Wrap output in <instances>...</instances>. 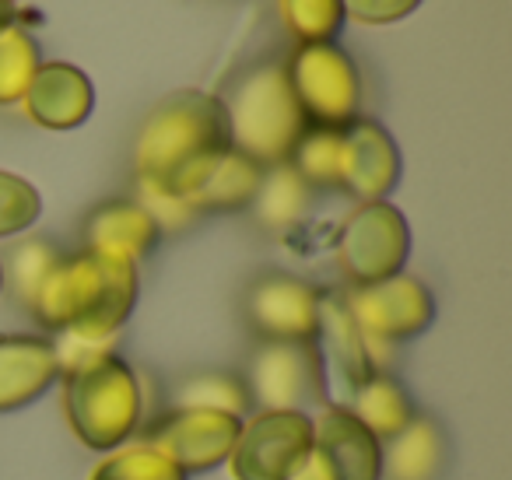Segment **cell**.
<instances>
[{
	"label": "cell",
	"mask_w": 512,
	"mask_h": 480,
	"mask_svg": "<svg viewBox=\"0 0 512 480\" xmlns=\"http://www.w3.org/2000/svg\"><path fill=\"white\" fill-rule=\"evenodd\" d=\"M25 113L46 130H74L92 116L95 88L88 74L64 60L39 64L32 85L25 88Z\"/></svg>",
	"instance_id": "9a60e30c"
},
{
	"label": "cell",
	"mask_w": 512,
	"mask_h": 480,
	"mask_svg": "<svg viewBox=\"0 0 512 480\" xmlns=\"http://www.w3.org/2000/svg\"><path fill=\"white\" fill-rule=\"evenodd\" d=\"M313 452V417L299 410H256L228 456L235 480H288Z\"/></svg>",
	"instance_id": "9c48e42d"
},
{
	"label": "cell",
	"mask_w": 512,
	"mask_h": 480,
	"mask_svg": "<svg viewBox=\"0 0 512 480\" xmlns=\"http://www.w3.org/2000/svg\"><path fill=\"white\" fill-rule=\"evenodd\" d=\"M278 15L299 46L334 43L337 32L344 29L341 0H278Z\"/></svg>",
	"instance_id": "cb8c5ba5"
},
{
	"label": "cell",
	"mask_w": 512,
	"mask_h": 480,
	"mask_svg": "<svg viewBox=\"0 0 512 480\" xmlns=\"http://www.w3.org/2000/svg\"><path fill=\"white\" fill-rule=\"evenodd\" d=\"M449 466V438L428 414H414L383 442V480H442Z\"/></svg>",
	"instance_id": "ac0fdd59"
},
{
	"label": "cell",
	"mask_w": 512,
	"mask_h": 480,
	"mask_svg": "<svg viewBox=\"0 0 512 480\" xmlns=\"http://www.w3.org/2000/svg\"><path fill=\"white\" fill-rule=\"evenodd\" d=\"M137 288L141 277L134 260L81 249L53 263L25 309L60 337L109 344L134 312Z\"/></svg>",
	"instance_id": "6da1fadb"
},
{
	"label": "cell",
	"mask_w": 512,
	"mask_h": 480,
	"mask_svg": "<svg viewBox=\"0 0 512 480\" xmlns=\"http://www.w3.org/2000/svg\"><path fill=\"white\" fill-rule=\"evenodd\" d=\"M288 480H334V473H330V466L323 463V456H320V452L313 449L306 459H302V463H299V470H295Z\"/></svg>",
	"instance_id": "f546056e"
},
{
	"label": "cell",
	"mask_w": 512,
	"mask_h": 480,
	"mask_svg": "<svg viewBox=\"0 0 512 480\" xmlns=\"http://www.w3.org/2000/svg\"><path fill=\"white\" fill-rule=\"evenodd\" d=\"M344 305L355 316L358 330L365 333L369 354L386 344H404L432 326L435 298L425 281L411 274H393L386 281L365 284V288L341 291ZM376 365V361H372ZM379 372V368H376Z\"/></svg>",
	"instance_id": "ba28073f"
},
{
	"label": "cell",
	"mask_w": 512,
	"mask_h": 480,
	"mask_svg": "<svg viewBox=\"0 0 512 480\" xmlns=\"http://www.w3.org/2000/svg\"><path fill=\"white\" fill-rule=\"evenodd\" d=\"M320 295L295 274H260L242 295V319L256 340H299L316 344L320 337Z\"/></svg>",
	"instance_id": "30bf717a"
},
{
	"label": "cell",
	"mask_w": 512,
	"mask_h": 480,
	"mask_svg": "<svg viewBox=\"0 0 512 480\" xmlns=\"http://www.w3.org/2000/svg\"><path fill=\"white\" fill-rule=\"evenodd\" d=\"M225 116L228 148L246 155L260 169H274L292 158L295 144L309 130L288 85L285 64L267 60L239 71L221 95H214Z\"/></svg>",
	"instance_id": "7a4b0ae2"
},
{
	"label": "cell",
	"mask_w": 512,
	"mask_h": 480,
	"mask_svg": "<svg viewBox=\"0 0 512 480\" xmlns=\"http://www.w3.org/2000/svg\"><path fill=\"white\" fill-rule=\"evenodd\" d=\"M60 249L53 246L50 239H25L18 242L15 249H11L8 256V284L11 291H15V298L22 305L32 302V295H36V288L43 284V277L50 274V267L60 260Z\"/></svg>",
	"instance_id": "4316f807"
},
{
	"label": "cell",
	"mask_w": 512,
	"mask_h": 480,
	"mask_svg": "<svg viewBox=\"0 0 512 480\" xmlns=\"http://www.w3.org/2000/svg\"><path fill=\"white\" fill-rule=\"evenodd\" d=\"M285 74L309 127L344 130L348 123L358 120L362 78H358L355 60L341 46H295V53L285 64Z\"/></svg>",
	"instance_id": "8992f818"
},
{
	"label": "cell",
	"mask_w": 512,
	"mask_h": 480,
	"mask_svg": "<svg viewBox=\"0 0 512 480\" xmlns=\"http://www.w3.org/2000/svg\"><path fill=\"white\" fill-rule=\"evenodd\" d=\"M169 410H221V414L246 417L253 403L239 375L204 368V372H186L183 379L172 382Z\"/></svg>",
	"instance_id": "7402d4cb"
},
{
	"label": "cell",
	"mask_w": 512,
	"mask_h": 480,
	"mask_svg": "<svg viewBox=\"0 0 512 480\" xmlns=\"http://www.w3.org/2000/svg\"><path fill=\"white\" fill-rule=\"evenodd\" d=\"M264 169L249 162L246 155L225 148L218 155L197 162L190 172L176 179L165 190L179 197L193 214H221V211H246L256 197Z\"/></svg>",
	"instance_id": "7c38bea8"
},
{
	"label": "cell",
	"mask_w": 512,
	"mask_h": 480,
	"mask_svg": "<svg viewBox=\"0 0 512 480\" xmlns=\"http://www.w3.org/2000/svg\"><path fill=\"white\" fill-rule=\"evenodd\" d=\"M400 183V148L376 120H355L341 130V190L358 204L386 200Z\"/></svg>",
	"instance_id": "4fadbf2b"
},
{
	"label": "cell",
	"mask_w": 512,
	"mask_h": 480,
	"mask_svg": "<svg viewBox=\"0 0 512 480\" xmlns=\"http://www.w3.org/2000/svg\"><path fill=\"white\" fill-rule=\"evenodd\" d=\"M407 253H411V228L404 214L386 200L358 204L337 235V267L351 288L404 274Z\"/></svg>",
	"instance_id": "52a82bcc"
},
{
	"label": "cell",
	"mask_w": 512,
	"mask_h": 480,
	"mask_svg": "<svg viewBox=\"0 0 512 480\" xmlns=\"http://www.w3.org/2000/svg\"><path fill=\"white\" fill-rule=\"evenodd\" d=\"M344 18L362 25H393L400 18L414 15L421 0H341Z\"/></svg>",
	"instance_id": "f1b7e54d"
},
{
	"label": "cell",
	"mask_w": 512,
	"mask_h": 480,
	"mask_svg": "<svg viewBox=\"0 0 512 480\" xmlns=\"http://www.w3.org/2000/svg\"><path fill=\"white\" fill-rule=\"evenodd\" d=\"M11 4H15V0H11Z\"/></svg>",
	"instance_id": "d6a6232c"
},
{
	"label": "cell",
	"mask_w": 512,
	"mask_h": 480,
	"mask_svg": "<svg viewBox=\"0 0 512 480\" xmlns=\"http://www.w3.org/2000/svg\"><path fill=\"white\" fill-rule=\"evenodd\" d=\"M239 428L242 417L221 414V410H165L148 424V435L141 442L165 452L190 477V473H204L228 463Z\"/></svg>",
	"instance_id": "8fae6325"
},
{
	"label": "cell",
	"mask_w": 512,
	"mask_h": 480,
	"mask_svg": "<svg viewBox=\"0 0 512 480\" xmlns=\"http://www.w3.org/2000/svg\"><path fill=\"white\" fill-rule=\"evenodd\" d=\"M39 46L18 25L0 29V106H15L25 99V88L32 85L39 71Z\"/></svg>",
	"instance_id": "d4e9b609"
},
{
	"label": "cell",
	"mask_w": 512,
	"mask_h": 480,
	"mask_svg": "<svg viewBox=\"0 0 512 480\" xmlns=\"http://www.w3.org/2000/svg\"><path fill=\"white\" fill-rule=\"evenodd\" d=\"M313 449L334 480H383V442L344 407H323L313 417Z\"/></svg>",
	"instance_id": "5bb4252c"
},
{
	"label": "cell",
	"mask_w": 512,
	"mask_h": 480,
	"mask_svg": "<svg viewBox=\"0 0 512 480\" xmlns=\"http://www.w3.org/2000/svg\"><path fill=\"white\" fill-rule=\"evenodd\" d=\"M228 148L225 116L214 95L183 88L172 92L144 116L134 141L137 183L172 186L197 162Z\"/></svg>",
	"instance_id": "3957f363"
},
{
	"label": "cell",
	"mask_w": 512,
	"mask_h": 480,
	"mask_svg": "<svg viewBox=\"0 0 512 480\" xmlns=\"http://www.w3.org/2000/svg\"><path fill=\"white\" fill-rule=\"evenodd\" d=\"M316 344L327 347L330 365H334L337 379H341V386L348 389V393L355 386H362V382L376 372L369 344H365V333L358 330L355 316H351L348 305H344L341 291L320 295V337H316Z\"/></svg>",
	"instance_id": "d6986e66"
},
{
	"label": "cell",
	"mask_w": 512,
	"mask_h": 480,
	"mask_svg": "<svg viewBox=\"0 0 512 480\" xmlns=\"http://www.w3.org/2000/svg\"><path fill=\"white\" fill-rule=\"evenodd\" d=\"M239 379L246 382L249 403L260 410L309 414V407L327 403V365L320 344L256 340Z\"/></svg>",
	"instance_id": "5b68a950"
},
{
	"label": "cell",
	"mask_w": 512,
	"mask_h": 480,
	"mask_svg": "<svg viewBox=\"0 0 512 480\" xmlns=\"http://www.w3.org/2000/svg\"><path fill=\"white\" fill-rule=\"evenodd\" d=\"M348 414H355L379 442L393 438L407 421L414 417V403L411 393L400 386L393 375L386 372H372L362 386H355L348 393Z\"/></svg>",
	"instance_id": "44dd1931"
},
{
	"label": "cell",
	"mask_w": 512,
	"mask_h": 480,
	"mask_svg": "<svg viewBox=\"0 0 512 480\" xmlns=\"http://www.w3.org/2000/svg\"><path fill=\"white\" fill-rule=\"evenodd\" d=\"M15 4L11 0H0V29H8V25H15Z\"/></svg>",
	"instance_id": "4dcf8cb0"
},
{
	"label": "cell",
	"mask_w": 512,
	"mask_h": 480,
	"mask_svg": "<svg viewBox=\"0 0 512 480\" xmlns=\"http://www.w3.org/2000/svg\"><path fill=\"white\" fill-rule=\"evenodd\" d=\"M60 361L53 340L36 333H0V414L29 407L57 382Z\"/></svg>",
	"instance_id": "2e32d148"
},
{
	"label": "cell",
	"mask_w": 512,
	"mask_h": 480,
	"mask_svg": "<svg viewBox=\"0 0 512 480\" xmlns=\"http://www.w3.org/2000/svg\"><path fill=\"white\" fill-rule=\"evenodd\" d=\"M64 410L88 449L113 452L141 428V379L116 351H99L64 372Z\"/></svg>",
	"instance_id": "277c9868"
},
{
	"label": "cell",
	"mask_w": 512,
	"mask_h": 480,
	"mask_svg": "<svg viewBox=\"0 0 512 480\" xmlns=\"http://www.w3.org/2000/svg\"><path fill=\"white\" fill-rule=\"evenodd\" d=\"M88 480H186V473L165 452L148 442L120 445L92 470Z\"/></svg>",
	"instance_id": "484cf974"
},
{
	"label": "cell",
	"mask_w": 512,
	"mask_h": 480,
	"mask_svg": "<svg viewBox=\"0 0 512 480\" xmlns=\"http://www.w3.org/2000/svg\"><path fill=\"white\" fill-rule=\"evenodd\" d=\"M288 165L309 190H341V130L309 127Z\"/></svg>",
	"instance_id": "603a6c76"
},
{
	"label": "cell",
	"mask_w": 512,
	"mask_h": 480,
	"mask_svg": "<svg viewBox=\"0 0 512 480\" xmlns=\"http://www.w3.org/2000/svg\"><path fill=\"white\" fill-rule=\"evenodd\" d=\"M43 214V197L29 179L0 169V239L29 232Z\"/></svg>",
	"instance_id": "83f0119b"
},
{
	"label": "cell",
	"mask_w": 512,
	"mask_h": 480,
	"mask_svg": "<svg viewBox=\"0 0 512 480\" xmlns=\"http://www.w3.org/2000/svg\"><path fill=\"white\" fill-rule=\"evenodd\" d=\"M0 291H4V263H0Z\"/></svg>",
	"instance_id": "1f68e13d"
},
{
	"label": "cell",
	"mask_w": 512,
	"mask_h": 480,
	"mask_svg": "<svg viewBox=\"0 0 512 480\" xmlns=\"http://www.w3.org/2000/svg\"><path fill=\"white\" fill-rule=\"evenodd\" d=\"M309 197H313V190H309L299 179V172L285 162V165H274V169H264L249 211H253L256 225L264 228V232L285 235L306 218Z\"/></svg>",
	"instance_id": "ffe728a7"
},
{
	"label": "cell",
	"mask_w": 512,
	"mask_h": 480,
	"mask_svg": "<svg viewBox=\"0 0 512 480\" xmlns=\"http://www.w3.org/2000/svg\"><path fill=\"white\" fill-rule=\"evenodd\" d=\"M158 225L137 200H106L85 218L81 239L85 249L120 260H144L158 246Z\"/></svg>",
	"instance_id": "e0dca14e"
}]
</instances>
